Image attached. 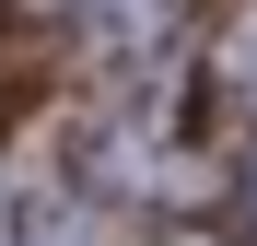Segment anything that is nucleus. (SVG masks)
Here are the masks:
<instances>
[{
	"mask_svg": "<svg viewBox=\"0 0 257 246\" xmlns=\"http://www.w3.org/2000/svg\"><path fill=\"white\" fill-rule=\"evenodd\" d=\"M222 82H234V94H245V106H257V12H245V24H234V47H222Z\"/></svg>",
	"mask_w": 257,
	"mask_h": 246,
	"instance_id": "f257e3e1",
	"label": "nucleus"
},
{
	"mask_svg": "<svg viewBox=\"0 0 257 246\" xmlns=\"http://www.w3.org/2000/svg\"><path fill=\"white\" fill-rule=\"evenodd\" d=\"M245 188H257V176H245Z\"/></svg>",
	"mask_w": 257,
	"mask_h": 246,
	"instance_id": "f03ea898",
	"label": "nucleus"
}]
</instances>
